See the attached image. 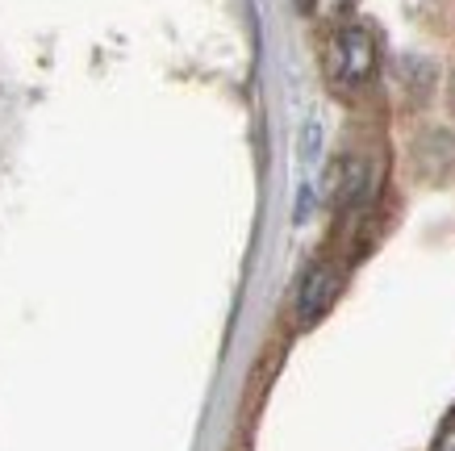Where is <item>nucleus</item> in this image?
<instances>
[{
	"label": "nucleus",
	"mask_w": 455,
	"mask_h": 451,
	"mask_svg": "<svg viewBox=\"0 0 455 451\" xmlns=\"http://www.w3.org/2000/svg\"><path fill=\"white\" fill-rule=\"evenodd\" d=\"M343 288H347V255H317L301 272L297 293H292V326L314 330L339 305Z\"/></svg>",
	"instance_id": "obj_3"
},
{
	"label": "nucleus",
	"mask_w": 455,
	"mask_h": 451,
	"mask_svg": "<svg viewBox=\"0 0 455 451\" xmlns=\"http://www.w3.org/2000/svg\"><path fill=\"white\" fill-rule=\"evenodd\" d=\"M317 155H322V125L305 122V130H301V159L305 164H317Z\"/></svg>",
	"instance_id": "obj_5"
},
{
	"label": "nucleus",
	"mask_w": 455,
	"mask_h": 451,
	"mask_svg": "<svg viewBox=\"0 0 455 451\" xmlns=\"http://www.w3.org/2000/svg\"><path fill=\"white\" fill-rule=\"evenodd\" d=\"M297 192H301V197H297V209H292V221H297V226H305V221H309V213H314V205H317V189L305 180Z\"/></svg>",
	"instance_id": "obj_6"
},
{
	"label": "nucleus",
	"mask_w": 455,
	"mask_h": 451,
	"mask_svg": "<svg viewBox=\"0 0 455 451\" xmlns=\"http://www.w3.org/2000/svg\"><path fill=\"white\" fill-rule=\"evenodd\" d=\"M376 71H380V42H376L372 26L347 21V26L326 34V42H322V76H326L334 96L368 93Z\"/></svg>",
	"instance_id": "obj_1"
},
{
	"label": "nucleus",
	"mask_w": 455,
	"mask_h": 451,
	"mask_svg": "<svg viewBox=\"0 0 455 451\" xmlns=\"http://www.w3.org/2000/svg\"><path fill=\"white\" fill-rule=\"evenodd\" d=\"M430 451H455V410L443 418V426L430 439Z\"/></svg>",
	"instance_id": "obj_7"
},
{
	"label": "nucleus",
	"mask_w": 455,
	"mask_h": 451,
	"mask_svg": "<svg viewBox=\"0 0 455 451\" xmlns=\"http://www.w3.org/2000/svg\"><path fill=\"white\" fill-rule=\"evenodd\" d=\"M380 192H385V150L351 147L326 172V197L339 218H368Z\"/></svg>",
	"instance_id": "obj_2"
},
{
	"label": "nucleus",
	"mask_w": 455,
	"mask_h": 451,
	"mask_svg": "<svg viewBox=\"0 0 455 451\" xmlns=\"http://www.w3.org/2000/svg\"><path fill=\"white\" fill-rule=\"evenodd\" d=\"M238 451H247V447H238Z\"/></svg>",
	"instance_id": "obj_8"
},
{
	"label": "nucleus",
	"mask_w": 455,
	"mask_h": 451,
	"mask_svg": "<svg viewBox=\"0 0 455 451\" xmlns=\"http://www.w3.org/2000/svg\"><path fill=\"white\" fill-rule=\"evenodd\" d=\"M301 4V13L314 21V26H322L326 34L339 26H347L351 21V13H355V0H297Z\"/></svg>",
	"instance_id": "obj_4"
}]
</instances>
